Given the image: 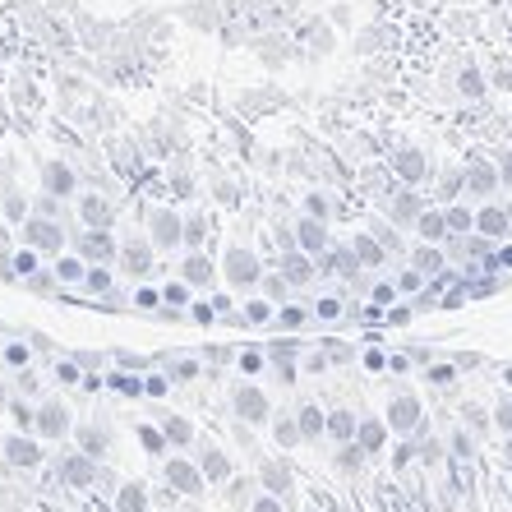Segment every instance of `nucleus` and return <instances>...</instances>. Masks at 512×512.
Masks as SVG:
<instances>
[{
	"instance_id": "41",
	"label": "nucleus",
	"mask_w": 512,
	"mask_h": 512,
	"mask_svg": "<svg viewBox=\"0 0 512 512\" xmlns=\"http://www.w3.org/2000/svg\"><path fill=\"white\" fill-rule=\"evenodd\" d=\"M5 217H10V222H24V203H19V194H5Z\"/></svg>"
},
{
	"instance_id": "50",
	"label": "nucleus",
	"mask_w": 512,
	"mask_h": 512,
	"mask_svg": "<svg viewBox=\"0 0 512 512\" xmlns=\"http://www.w3.org/2000/svg\"><path fill=\"white\" fill-rule=\"evenodd\" d=\"M5 406H10V393H5V379H0V411H5Z\"/></svg>"
},
{
	"instance_id": "37",
	"label": "nucleus",
	"mask_w": 512,
	"mask_h": 512,
	"mask_svg": "<svg viewBox=\"0 0 512 512\" xmlns=\"http://www.w3.org/2000/svg\"><path fill=\"white\" fill-rule=\"evenodd\" d=\"M14 268H19V277L37 273V250H33V245H28V250H19V254H14Z\"/></svg>"
},
{
	"instance_id": "13",
	"label": "nucleus",
	"mask_w": 512,
	"mask_h": 512,
	"mask_svg": "<svg viewBox=\"0 0 512 512\" xmlns=\"http://www.w3.org/2000/svg\"><path fill=\"white\" fill-rule=\"evenodd\" d=\"M180 277H185L194 291H203V286L217 282V268L208 263V254H190V259H185V268H180Z\"/></svg>"
},
{
	"instance_id": "6",
	"label": "nucleus",
	"mask_w": 512,
	"mask_h": 512,
	"mask_svg": "<svg viewBox=\"0 0 512 512\" xmlns=\"http://www.w3.org/2000/svg\"><path fill=\"white\" fill-rule=\"evenodd\" d=\"M24 245H33L37 254H60V227L51 217H33L24 222Z\"/></svg>"
},
{
	"instance_id": "16",
	"label": "nucleus",
	"mask_w": 512,
	"mask_h": 512,
	"mask_svg": "<svg viewBox=\"0 0 512 512\" xmlns=\"http://www.w3.org/2000/svg\"><path fill=\"white\" fill-rule=\"evenodd\" d=\"M162 434H167L171 448H190V443H199V434H194V425L185 416H162Z\"/></svg>"
},
{
	"instance_id": "23",
	"label": "nucleus",
	"mask_w": 512,
	"mask_h": 512,
	"mask_svg": "<svg viewBox=\"0 0 512 512\" xmlns=\"http://www.w3.org/2000/svg\"><path fill=\"white\" fill-rule=\"evenodd\" d=\"M259 480H263V489H273V494H286V489H291V476H286V466H277V462L263 466Z\"/></svg>"
},
{
	"instance_id": "35",
	"label": "nucleus",
	"mask_w": 512,
	"mask_h": 512,
	"mask_svg": "<svg viewBox=\"0 0 512 512\" xmlns=\"http://www.w3.org/2000/svg\"><path fill=\"white\" fill-rule=\"evenodd\" d=\"M411 420H416V402H411V397H402V402L393 406V425H397V429H406Z\"/></svg>"
},
{
	"instance_id": "3",
	"label": "nucleus",
	"mask_w": 512,
	"mask_h": 512,
	"mask_svg": "<svg viewBox=\"0 0 512 512\" xmlns=\"http://www.w3.org/2000/svg\"><path fill=\"white\" fill-rule=\"evenodd\" d=\"M97 471H102V462H97V457H88L84 448H74V453L60 462V485H70V489H93V485H97Z\"/></svg>"
},
{
	"instance_id": "43",
	"label": "nucleus",
	"mask_w": 512,
	"mask_h": 512,
	"mask_svg": "<svg viewBox=\"0 0 512 512\" xmlns=\"http://www.w3.org/2000/svg\"><path fill=\"white\" fill-rule=\"evenodd\" d=\"M300 434H319V411H310V406L300 411Z\"/></svg>"
},
{
	"instance_id": "30",
	"label": "nucleus",
	"mask_w": 512,
	"mask_h": 512,
	"mask_svg": "<svg viewBox=\"0 0 512 512\" xmlns=\"http://www.w3.org/2000/svg\"><path fill=\"white\" fill-rule=\"evenodd\" d=\"M203 240H208V222H203V217H190V222H185V245L199 250Z\"/></svg>"
},
{
	"instance_id": "49",
	"label": "nucleus",
	"mask_w": 512,
	"mask_h": 512,
	"mask_svg": "<svg viewBox=\"0 0 512 512\" xmlns=\"http://www.w3.org/2000/svg\"><path fill=\"white\" fill-rule=\"evenodd\" d=\"M254 512H282V503H277V499H259V503H254Z\"/></svg>"
},
{
	"instance_id": "28",
	"label": "nucleus",
	"mask_w": 512,
	"mask_h": 512,
	"mask_svg": "<svg viewBox=\"0 0 512 512\" xmlns=\"http://www.w3.org/2000/svg\"><path fill=\"white\" fill-rule=\"evenodd\" d=\"M190 291H194V286L185 282V277H180V282H167V286H162V300L180 310V305H190Z\"/></svg>"
},
{
	"instance_id": "32",
	"label": "nucleus",
	"mask_w": 512,
	"mask_h": 512,
	"mask_svg": "<svg viewBox=\"0 0 512 512\" xmlns=\"http://www.w3.org/2000/svg\"><path fill=\"white\" fill-rule=\"evenodd\" d=\"M190 319L199 323V328H213V323H217V305H208V300H199V305H190Z\"/></svg>"
},
{
	"instance_id": "31",
	"label": "nucleus",
	"mask_w": 512,
	"mask_h": 512,
	"mask_svg": "<svg viewBox=\"0 0 512 512\" xmlns=\"http://www.w3.org/2000/svg\"><path fill=\"white\" fill-rule=\"evenodd\" d=\"M282 277H286V282H305V277H310V263L291 254V259L282 263Z\"/></svg>"
},
{
	"instance_id": "4",
	"label": "nucleus",
	"mask_w": 512,
	"mask_h": 512,
	"mask_svg": "<svg viewBox=\"0 0 512 512\" xmlns=\"http://www.w3.org/2000/svg\"><path fill=\"white\" fill-rule=\"evenodd\" d=\"M203 466L199 462H190V457H171L167 462V485L176 489V494H185V499H194V494H199L203 489Z\"/></svg>"
},
{
	"instance_id": "26",
	"label": "nucleus",
	"mask_w": 512,
	"mask_h": 512,
	"mask_svg": "<svg viewBox=\"0 0 512 512\" xmlns=\"http://www.w3.org/2000/svg\"><path fill=\"white\" fill-rule=\"evenodd\" d=\"M70 190H74L70 167H60V162H51V167H47V194H70Z\"/></svg>"
},
{
	"instance_id": "2",
	"label": "nucleus",
	"mask_w": 512,
	"mask_h": 512,
	"mask_svg": "<svg viewBox=\"0 0 512 512\" xmlns=\"http://www.w3.org/2000/svg\"><path fill=\"white\" fill-rule=\"evenodd\" d=\"M74 434V411L60 397L37 402V439L42 443H65Z\"/></svg>"
},
{
	"instance_id": "44",
	"label": "nucleus",
	"mask_w": 512,
	"mask_h": 512,
	"mask_svg": "<svg viewBox=\"0 0 512 512\" xmlns=\"http://www.w3.org/2000/svg\"><path fill=\"white\" fill-rule=\"evenodd\" d=\"M360 443H365V448H379V443H383V429L379 425H365V429H360Z\"/></svg>"
},
{
	"instance_id": "47",
	"label": "nucleus",
	"mask_w": 512,
	"mask_h": 512,
	"mask_svg": "<svg viewBox=\"0 0 512 512\" xmlns=\"http://www.w3.org/2000/svg\"><path fill=\"white\" fill-rule=\"evenodd\" d=\"M268 296H273V300L286 296V277H268Z\"/></svg>"
},
{
	"instance_id": "12",
	"label": "nucleus",
	"mask_w": 512,
	"mask_h": 512,
	"mask_svg": "<svg viewBox=\"0 0 512 512\" xmlns=\"http://www.w3.org/2000/svg\"><path fill=\"white\" fill-rule=\"evenodd\" d=\"M236 416L245 420V425H259V420H268V397H263L259 388H240V393H236Z\"/></svg>"
},
{
	"instance_id": "17",
	"label": "nucleus",
	"mask_w": 512,
	"mask_h": 512,
	"mask_svg": "<svg viewBox=\"0 0 512 512\" xmlns=\"http://www.w3.org/2000/svg\"><path fill=\"white\" fill-rule=\"evenodd\" d=\"M5 411H10L14 429H24V434H37V406L28 402L24 393H19V397H10V406H5Z\"/></svg>"
},
{
	"instance_id": "48",
	"label": "nucleus",
	"mask_w": 512,
	"mask_h": 512,
	"mask_svg": "<svg viewBox=\"0 0 512 512\" xmlns=\"http://www.w3.org/2000/svg\"><path fill=\"white\" fill-rule=\"evenodd\" d=\"M333 434H342L346 439V434H351V416H333Z\"/></svg>"
},
{
	"instance_id": "18",
	"label": "nucleus",
	"mask_w": 512,
	"mask_h": 512,
	"mask_svg": "<svg viewBox=\"0 0 512 512\" xmlns=\"http://www.w3.org/2000/svg\"><path fill=\"white\" fill-rule=\"evenodd\" d=\"M88 268H93V263H88V259H70V254H65V259L56 263V277H60V286H84Z\"/></svg>"
},
{
	"instance_id": "34",
	"label": "nucleus",
	"mask_w": 512,
	"mask_h": 512,
	"mask_svg": "<svg viewBox=\"0 0 512 512\" xmlns=\"http://www.w3.org/2000/svg\"><path fill=\"white\" fill-rule=\"evenodd\" d=\"M14 383H19V393H24V397H33L37 388H42V379L33 374V365H28V370H14Z\"/></svg>"
},
{
	"instance_id": "29",
	"label": "nucleus",
	"mask_w": 512,
	"mask_h": 512,
	"mask_svg": "<svg viewBox=\"0 0 512 512\" xmlns=\"http://www.w3.org/2000/svg\"><path fill=\"white\" fill-rule=\"evenodd\" d=\"M157 305H167L162 291H153V286H139V291H134V310H157Z\"/></svg>"
},
{
	"instance_id": "15",
	"label": "nucleus",
	"mask_w": 512,
	"mask_h": 512,
	"mask_svg": "<svg viewBox=\"0 0 512 512\" xmlns=\"http://www.w3.org/2000/svg\"><path fill=\"white\" fill-rule=\"evenodd\" d=\"M116 512H148V485L143 480H125L116 489Z\"/></svg>"
},
{
	"instance_id": "51",
	"label": "nucleus",
	"mask_w": 512,
	"mask_h": 512,
	"mask_svg": "<svg viewBox=\"0 0 512 512\" xmlns=\"http://www.w3.org/2000/svg\"><path fill=\"white\" fill-rule=\"evenodd\" d=\"M0 356H5V342H0Z\"/></svg>"
},
{
	"instance_id": "25",
	"label": "nucleus",
	"mask_w": 512,
	"mask_h": 512,
	"mask_svg": "<svg viewBox=\"0 0 512 512\" xmlns=\"http://www.w3.org/2000/svg\"><path fill=\"white\" fill-rule=\"evenodd\" d=\"M24 282H28V291H37V296H51L60 286V277H56V268H37V273H28Z\"/></svg>"
},
{
	"instance_id": "40",
	"label": "nucleus",
	"mask_w": 512,
	"mask_h": 512,
	"mask_svg": "<svg viewBox=\"0 0 512 512\" xmlns=\"http://www.w3.org/2000/svg\"><path fill=\"white\" fill-rule=\"evenodd\" d=\"M296 439H300L296 420H277V443H296Z\"/></svg>"
},
{
	"instance_id": "1",
	"label": "nucleus",
	"mask_w": 512,
	"mask_h": 512,
	"mask_svg": "<svg viewBox=\"0 0 512 512\" xmlns=\"http://www.w3.org/2000/svg\"><path fill=\"white\" fill-rule=\"evenodd\" d=\"M0 457H5V466H10V471H37V466L47 462L42 439H37V434H24V429H14V434H5V439H0Z\"/></svg>"
},
{
	"instance_id": "14",
	"label": "nucleus",
	"mask_w": 512,
	"mask_h": 512,
	"mask_svg": "<svg viewBox=\"0 0 512 512\" xmlns=\"http://www.w3.org/2000/svg\"><path fill=\"white\" fill-rule=\"evenodd\" d=\"M107 388H111V393H120V397H130V402L148 397V388H143V374L120 370V365H116V374H107Z\"/></svg>"
},
{
	"instance_id": "10",
	"label": "nucleus",
	"mask_w": 512,
	"mask_h": 512,
	"mask_svg": "<svg viewBox=\"0 0 512 512\" xmlns=\"http://www.w3.org/2000/svg\"><path fill=\"white\" fill-rule=\"evenodd\" d=\"M222 273H227L231 286H254V282H259V263H254V254L231 250L227 259H222Z\"/></svg>"
},
{
	"instance_id": "38",
	"label": "nucleus",
	"mask_w": 512,
	"mask_h": 512,
	"mask_svg": "<svg viewBox=\"0 0 512 512\" xmlns=\"http://www.w3.org/2000/svg\"><path fill=\"white\" fill-rule=\"evenodd\" d=\"M171 374H176V379H199V360H180V356H171Z\"/></svg>"
},
{
	"instance_id": "45",
	"label": "nucleus",
	"mask_w": 512,
	"mask_h": 512,
	"mask_svg": "<svg viewBox=\"0 0 512 512\" xmlns=\"http://www.w3.org/2000/svg\"><path fill=\"white\" fill-rule=\"evenodd\" d=\"M97 300H102V310H111V314L125 310V296H120V291H107V296H97Z\"/></svg>"
},
{
	"instance_id": "19",
	"label": "nucleus",
	"mask_w": 512,
	"mask_h": 512,
	"mask_svg": "<svg viewBox=\"0 0 512 512\" xmlns=\"http://www.w3.org/2000/svg\"><path fill=\"white\" fill-rule=\"evenodd\" d=\"M134 434H139V443H143V453H148V457H162L171 448L167 434H162V425H139Z\"/></svg>"
},
{
	"instance_id": "7",
	"label": "nucleus",
	"mask_w": 512,
	"mask_h": 512,
	"mask_svg": "<svg viewBox=\"0 0 512 512\" xmlns=\"http://www.w3.org/2000/svg\"><path fill=\"white\" fill-rule=\"evenodd\" d=\"M74 448H84L88 457H102L111 453V429L107 425H97V420H88V425H74Z\"/></svg>"
},
{
	"instance_id": "5",
	"label": "nucleus",
	"mask_w": 512,
	"mask_h": 512,
	"mask_svg": "<svg viewBox=\"0 0 512 512\" xmlns=\"http://www.w3.org/2000/svg\"><path fill=\"white\" fill-rule=\"evenodd\" d=\"M79 254H84L88 263H116L120 259V245L102 227H88L84 236H79Z\"/></svg>"
},
{
	"instance_id": "36",
	"label": "nucleus",
	"mask_w": 512,
	"mask_h": 512,
	"mask_svg": "<svg viewBox=\"0 0 512 512\" xmlns=\"http://www.w3.org/2000/svg\"><path fill=\"white\" fill-rule=\"evenodd\" d=\"M273 319V305L268 300H250V310H245V323H268Z\"/></svg>"
},
{
	"instance_id": "33",
	"label": "nucleus",
	"mask_w": 512,
	"mask_h": 512,
	"mask_svg": "<svg viewBox=\"0 0 512 512\" xmlns=\"http://www.w3.org/2000/svg\"><path fill=\"white\" fill-rule=\"evenodd\" d=\"M227 503L231 508H245V503H250V480H227Z\"/></svg>"
},
{
	"instance_id": "11",
	"label": "nucleus",
	"mask_w": 512,
	"mask_h": 512,
	"mask_svg": "<svg viewBox=\"0 0 512 512\" xmlns=\"http://www.w3.org/2000/svg\"><path fill=\"white\" fill-rule=\"evenodd\" d=\"M120 268L130 277H148L153 273V245H143V240H130L125 250H120Z\"/></svg>"
},
{
	"instance_id": "27",
	"label": "nucleus",
	"mask_w": 512,
	"mask_h": 512,
	"mask_svg": "<svg viewBox=\"0 0 512 512\" xmlns=\"http://www.w3.org/2000/svg\"><path fill=\"white\" fill-rule=\"evenodd\" d=\"M143 388H148V397H153V402H162V397L171 393V374L148 370V374H143Z\"/></svg>"
},
{
	"instance_id": "8",
	"label": "nucleus",
	"mask_w": 512,
	"mask_h": 512,
	"mask_svg": "<svg viewBox=\"0 0 512 512\" xmlns=\"http://www.w3.org/2000/svg\"><path fill=\"white\" fill-rule=\"evenodd\" d=\"M199 466H203V476H208V485H227L231 480V457L208 439L199 443Z\"/></svg>"
},
{
	"instance_id": "42",
	"label": "nucleus",
	"mask_w": 512,
	"mask_h": 512,
	"mask_svg": "<svg viewBox=\"0 0 512 512\" xmlns=\"http://www.w3.org/2000/svg\"><path fill=\"white\" fill-rule=\"evenodd\" d=\"M74 360H79V365H84L88 374L102 370V351H74Z\"/></svg>"
},
{
	"instance_id": "21",
	"label": "nucleus",
	"mask_w": 512,
	"mask_h": 512,
	"mask_svg": "<svg viewBox=\"0 0 512 512\" xmlns=\"http://www.w3.org/2000/svg\"><path fill=\"white\" fill-rule=\"evenodd\" d=\"M84 291H88V296H107V291H111V268H107V263H93V268H88Z\"/></svg>"
},
{
	"instance_id": "22",
	"label": "nucleus",
	"mask_w": 512,
	"mask_h": 512,
	"mask_svg": "<svg viewBox=\"0 0 512 512\" xmlns=\"http://www.w3.org/2000/svg\"><path fill=\"white\" fill-rule=\"evenodd\" d=\"M84 222H88V227H102V231L111 227V208L97 199V194H88V199H84Z\"/></svg>"
},
{
	"instance_id": "24",
	"label": "nucleus",
	"mask_w": 512,
	"mask_h": 512,
	"mask_svg": "<svg viewBox=\"0 0 512 512\" xmlns=\"http://www.w3.org/2000/svg\"><path fill=\"white\" fill-rule=\"evenodd\" d=\"M120 365V370H134V374H148V370H157V360L153 356H139V351H116L111 356Z\"/></svg>"
},
{
	"instance_id": "9",
	"label": "nucleus",
	"mask_w": 512,
	"mask_h": 512,
	"mask_svg": "<svg viewBox=\"0 0 512 512\" xmlns=\"http://www.w3.org/2000/svg\"><path fill=\"white\" fill-rule=\"evenodd\" d=\"M153 245L157 250H180L185 245V222L176 213H153Z\"/></svg>"
},
{
	"instance_id": "39",
	"label": "nucleus",
	"mask_w": 512,
	"mask_h": 512,
	"mask_svg": "<svg viewBox=\"0 0 512 512\" xmlns=\"http://www.w3.org/2000/svg\"><path fill=\"white\" fill-rule=\"evenodd\" d=\"M28 342H33V351H42V356H56V342H51L47 333H37V328H28Z\"/></svg>"
},
{
	"instance_id": "20",
	"label": "nucleus",
	"mask_w": 512,
	"mask_h": 512,
	"mask_svg": "<svg viewBox=\"0 0 512 512\" xmlns=\"http://www.w3.org/2000/svg\"><path fill=\"white\" fill-rule=\"evenodd\" d=\"M5 365H10V370H28V365H33V342H5Z\"/></svg>"
},
{
	"instance_id": "46",
	"label": "nucleus",
	"mask_w": 512,
	"mask_h": 512,
	"mask_svg": "<svg viewBox=\"0 0 512 512\" xmlns=\"http://www.w3.org/2000/svg\"><path fill=\"white\" fill-rule=\"evenodd\" d=\"M277 323H282V328H300V323H305V314H300V310H282V319H277Z\"/></svg>"
}]
</instances>
